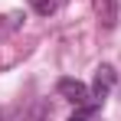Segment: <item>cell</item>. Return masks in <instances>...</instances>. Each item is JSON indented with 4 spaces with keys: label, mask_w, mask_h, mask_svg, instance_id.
Wrapping results in <instances>:
<instances>
[{
    "label": "cell",
    "mask_w": 121,
    "mask_h": 121,
    "mask_svg": "<svg viewBox=\"0 0 121 121\" xmlns=\"http://www.w3.org/2000/svg\"><path fill=\"white\" fill-rule=\"evenodd\" d=\"M88 115H92L88 108H75V115H72L69 121H88Z\"/></svg>",
    "instance_id": "277c9868"
},
{
    "label": "cell",
    "mask_w": 121,
    "mask_h": 121,
    "mask_svg": "<svg viewBox=\"0 0 121 121\" xmlns=\"http://www.w3.org/2000/svg\"><path fill=\"white\" fill-rule=\"evenodd\" d=\"M62 3H65V0H30V7H33L39 17H49V13H56Z\"/></svg>",
    "instance_id": "3957f363"
},
{
    "label": "cell",
    "mask_w": 121,
    "mask_h": 121,
    "mask_svg": "<svg viewBox=\"0 0 121 121\" xmlns=\"http://www.w3.org/2000/svg\"><path fill=\"white\" fill-rule=\"evenodd\" d=\"M111 85H115V69H111V65H98V72H95V85H92V98H95V105H101V101L108 98Z\"/></svg>",
    "instance_id": "7a4b0ae2"
},
{
    "label": "cell",
    "mask_w": 121,
    "mask_h": 121,
    "mask_svg": "<svg viewBox=\"0 0 121 121\" xmlns=\"http://www.w3.org/2000/svg\"><path fill=\"white\" fill-rule=\"evenodd\" d=\"M59 95L65 101H72L75 108H98L95 105V98H92V92H88V85H82V82H75V79H62L59 82Z\"/></svg>",
    "instance_id": "6da1fadb"
}]
</instances>
